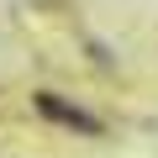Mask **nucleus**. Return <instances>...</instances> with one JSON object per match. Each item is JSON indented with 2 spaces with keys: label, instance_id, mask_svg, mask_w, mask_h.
I'll return each instance as SVG.
<instances>
[{
  "label": "nucleus",
  "instance_id": "obj_1",
  "mask_svg": "<svg viewBox=\"0 0 158 158\" xmlns=\"http://www.w3.org/2000/svg\"><path fill=\"white\" fill-rule=\"evenodd\" d=\"M32 106H37V116H48V121H58V127H69V132H85V137H100V132H106L100 116H90L85 106H69V100L53 95V90H37Z\"/></svg>",
  "mask_w": 158,
  "mask_h": 158
}]
</instances>
